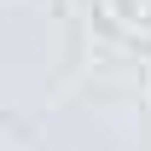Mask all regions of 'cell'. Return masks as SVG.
<instances>
[]
</instances>
